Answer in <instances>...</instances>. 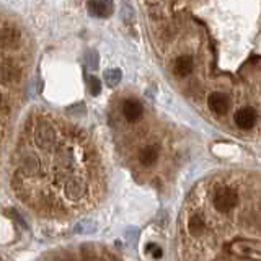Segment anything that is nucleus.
<instances>
[{
	"label": "nucleus",
	"mask_w": 261,
	"mask_h": 261,
	"mask_svg": "<svg viewBox=\"0 0 261 261\" xmlns=\"http://www.w3.org/2000/svg\"><path fill=\"white\" fill-rule=\"evenodd\" d=\"M238 204V194L235 189L228 188H219L214 196V207L219 212H228Z\"/></svg>",
	"instance_id": "obj_1"
},
{
	"label": "nucleus",
	"mask_w": 261,
	"mask_h": 261,
	"mask_svg": "<svg viewBox=\"0 0 261 261\" xmlns=\"http://www.w3.org/2000/svg\"><path fill=\"white\" fill-rule=\"evenodd\" d=\"M233 119H235L237 127H240L243 131H248V129H252L255 126V122H257V111L253 108H250V106H245V108H240L237 111Z\"/></svg>",
	"instance_id": "obj_2"
},
{
	"label": "nucleus",
	"mask_w": 261,
	"mask_h": 261,
	"mask_svg": "<svg viewBox=\"0 0 261 261\" xmlns=\"http://www.w3.org/2000/svg\"><path fill=\"white\" fill-rule=\"evenodd\" d=\"M207 105H209L212 113L225 114L227 110L230 108V98L222 92H214L209 95V98H207Z\"/></svg>",
	"instance_id": "obj_3"
},
{
	"label": "nucleus",
	"mask_w": 261,
	"mask_h": 261,
	"mask_svg": "<svg viewBox=\"0 0 261 261\" xmlns=\"http://www.w3.org/2000/svg\"><path fill=\"white\" fill-rule=\"evenodd\" d=\"M194 69V59L189 54H181L175 59L173 64V72L177 74L178 77H188Z\"/></svg>",
	"instance_id": "obj_4"
},
{
	"label": "nucleus",
	"mask_w": 261,
	"mask_h": 261,
	"mask_svg": "<svg viewBox=\"0 0 261 261\" xmlns=\"http://www.w3.org/2000/svg\"><path fill=\"white\" fill-rule=\"evenodd\" d=\"M144 108L137 100H126L122 103V114L127 121H139L142 118Z\"/></svg>",
	"instance_id": "obj_5"
},
{
	"label": "nucleus",
	"mask_w": 261,
	"mask_h": 261,
	"mask_svg": "<svg viewBox=\"0 0 261 261\" xmlns=\"http://www.w3.org/2000/svg\"><path fill=\"white\" fill-rule=\"evenodd\" d=\"M88 10L95 17H108L113 7H111L110 0H90Z\"/></svg>",
	"instance_id": "obj_6"
},
{
	"label": "nucleus",
	"mask_w": 261,
	"mask_h": 261,
	"mask_svg": "<svg viewBox=\"0 0 261 261\" xmlns=\"http://www.w3.org/2000/svg\"><path fill=\"white\" fill-rule=\"evenodd\" d=\"M158 158V149L155 146H147L139 152V160L144 167H150L157 162Z\"/></svg>",
	"instance_id": "obj_7"
},
{
	"label": "nucleus",
	"mask_w": 261,
	"mask_h": 261,
	"mask_svg": "<svg viewBox=\"0 0 261 261\" xmlns=\"http://www.w3.org/2000/svg\"><path fill=\"white\" fill-rule=\"evenodd\" d=\"M188 228H189V233H191V235H193V237H198V235H201V233L206 230V224H204V221H202L199 216H193V217L189 219Z\"/></svg>",
	"instance_id": "obj_8"
},
{
	"label": "nucleus",
	"mask_w": 261,
	"mask_h": 261,
	"mask_svg": "<svg viewBox=\"0 0 261 261\" xmlns=\"http://www.w3.org/2000/svg\"><path fill=\"white\" fill-rule=\"evenodd\" d=\"M105 78H106V82H108V85H116L121 80V71H118V69L108 71L105 74Z\"/></svg>",
	"instance_id": "obj_9"
},
{
	"label": "nucleus",
	"mask_w": 261,
	"mask_h": 261,
	"mask_svg": "<svg viewBox=\"0 0 261 261\" xmlns=\"http://www.w3.org/2000/svg\"><path fill=\"white\" fill-rule=\"evenodd\" d=\"M88 87H90V92H92V95H98L101 92V83H100L98 78H95V77L90 78Z\"/></svg>",
	"instance_id": "obj_10"
},
{
	"label": "nucleus",
	"mask_w": 261,
	"mask_h": 261,
	"mask_svg": "<svg viewBox=\"0 0 261 261\" xmlns=\"http://www.w3.org/2000/svg\"><path fill=\"white\" fill-rule=\"evenodd\" d=\"M147 250H150V252H152V257L155 258V260L162 258V255H163V253H162V248L157 247L155 243H149V245H147Z\"/></svg>",
	"instance_id": "obj_11"
}]
</instances>
